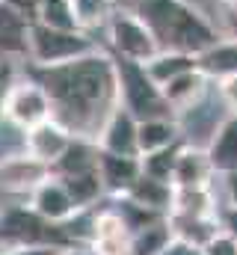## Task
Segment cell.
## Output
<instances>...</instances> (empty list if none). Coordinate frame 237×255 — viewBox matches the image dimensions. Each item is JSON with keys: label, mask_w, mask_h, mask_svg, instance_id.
Wrapping results in <instances>:
<instances>
[{"label": "cell", "mask_w": 237, "mask_h": 255, "mask_svg": "<svg viewBox=\"0 0 237 255\" xmlns=\"http://www.w3.org/2000/svg\"><path fill=\"white\" fill-rule=\"evenodd\" d=\"M160 89H163V95H166V101H169V107H172V113H175V119H178V116H184L187 110L199 107V104L211 95L214 80H211L208 74H202L199 68H193V71L181 74L175 80H169V83L160 86Z\"/></svg>", "instance_id": "obj_13"}, {"label": "cell", "mask_w": 237, "mask_h": 255, "mask_svg": "<svg viewBox=\"0 0 237 255\" xmlns=\"http://www.w3.org/2000/svg\"><path fill=\"white\" fill-rule=\"evenodd\" d=\"M54 255H89V250H77V247H65V250H57Z\"/></svg>", "instance_id": "obj_34"}, {"label": "cell", "mask_w": 237, "mask_h": 255, "mask_svg": "<svg viewBox=\"0 0 237 255\" xmlns=\"http://www.w3.org/2000/svg\"><path fill=\"white\" fill-rule=\"evenodd\" d=\"M98 142L95 139H83V136H74V142L68 145V151L62 154L54 166V175H80V172H92L98 169Z\"/></svg>", "instance_id": "obj_20"}, {"label": "cell", "mask_w": 237, "mask_h": 255, "mask_svg": "<svg viewBox=\"0 0 237 255\" xmlns=\"http://www.w3.org/2000/svg\"><path fill=\"white\" fill-rule=\"evenodd\" d=\"M116 60V77H118V104L130 110L136 119H157V116H175L160 83L148 74L145 63L133 60Z\"/></svg>", "instance_id": "obj_3"}, {"label": "cell", "mask_w": 237, "mask_h": 255, "mask_svg": "<svg viewBox=\"0 0 237 255\" xmlns=\"http://www.w3.org/2000/svg\"><path fill=\"white\" fill-rule=\"evenodd\" d=\"M139 154H151L160 148H172L184 142V130L175 116H157V119H139Z\"/></svg>", "instance_id": "obj_17"}, {"label": "cell", "mask_w": 237, "mask_h": 255, "mask_svg": "<svg viewBox=\"0 0 237 255\" xmlns=\"http://www.w3.org/2000/svg\"><path fill=\"white\" fill-rule=\"evenodd\" d=\"M0 60H3V57H0Z\"/></svg>", "instance_id": "obj_36"}, {"label": "cell", "mask_w": 237, "mask_h": 255, "mask_svg": "<svg viewBox=\"0 0 237 255\" xmlns=\"http://www.w3.org/2000/svg\"><path fill=\"white\" fill-rule=\"evenodd\" d=\"M181 145H184V142H178V145H172V148L151 151V154H139L142 172L151 175V178H160V181H172V172H175V160H178Z\"/></svg>", "instance_id": "obj_26"}, {"label": "cell", "mask_w": 237, "mask_h": 255, "mask_svg": "<svg viewBox=\"0 0 237 255\" xmlns=\"http://www.w3.org/2000/svg\"><path fill=\"white\" fill-rule=\"evenodd\" d=\"M24 42H27L24 60L30 65H62L101 48V42L83 30H54L39 21H30Z\"/></svg>", "instance_id": "obj_4"}, {"label": "cell", "mask_w": 237, "mask_h": 255, "mask_svg": "<svg viewBox=\"0 0 237 255\" xmlns=\"http://www.w3.org/2000/svg\"><path fill=\"white\" fill-rule=\"evenodd\" d=\"M74 3V15L83 33L95 36V33H107V24L118 9L116 0H71Z\"/></svg>", "instance_id": "obj_22"}, {"label": "cell", "mask_w": 237, "mask_h": 255, "mask_svg": "<svg viewBox=\"0 0 237 255\" xmlns=\"http://www.w3.org/2000/svg\"><path fill=\"white\" fill-rule=\"evenodd\" d=\"M3 3H9L12 9H18L27 21H36V9H39V0H3Z\"/></svg>", "instance_id": "obj_32"}, {"label": "cell", "mask_w": 237, "mask_h": 255, "mask_svg": "<svg viewBox=\"0 0 237 255\" xmlns=\"http://www.w3.org/2000/svg\"><path fill=\"white\" fill-rule=\"evenodd\" d=\"M217 175L237 172V113H226L205 142Z\"/></svg>", "instance_id": "obj_15"}, {"label": "cell", "mask_w": 237, "mask_h": 255, "mask_svg": "<svg viewBox=\"0 0 237 255\" xmlns=\"http://www.w3.org/2000/svg\"><path fill=\"white\" fill-rule=\"evenodd\" d=\"M127 199H133L136 205L148 208V211H157V214H169L172 211V199H175V184L172 181H160V178H151V175H139L133 181V187L124 193Z\"/></svg>", "instance_id": "obj_19"}, {"label": "cell", "mask_w": 237, "mask_h": 255, "mask_svg": "<svg viewBox=\"0 0 237 255\" xmlns=\"http://www.w3.org/2000/svg\"><path fill=\"white\" fill-rule=\"evenodd\" d=\"M199 71L208 74L214 83L237 74V36H223L211 48L199 54Z\"/></svg>", "instance_id": "obj_18"}, {"label": "cell", "mask_w": 237, "mask_h": 255, "mask_svg": "<svg viewBox=\"0 0 237 255\" xmlns=\"http://www.w3.org/2000/svg\"><path fill=\"white\" fill-rule=\"evenodd\" d=\"M48 175H54V169L48 163H42L39 157H33L30 151H18L0 160V193L12 196L18 202H27L30 193L36 190Z\"/></svg>", "instance_id": "obj_7"}, {"label": "cell", "mask_w": 237, "mask_h": 255, "mask_svg": "<svg viewBox=\"0 0 237 255\" xmlns=\"http://www.w3.org/2000/svg\"><path fill=\"white\" fill-rule=\"evenodd\" d=\"M118 6H127V3H130V0H116Z\"/></svg>", "instance_id": "obj_35"}, {"label": "cell", "mask_w": 237, "mask_h": 255, "mask_svg": "<svg viewBox=\"0 0 237 255\" xmlns=\"http://www.w3.org/2000/svg\"><path fill=\"white\" fill-rule=\"evenodd\" d=\"M136 133H139V119L118 104L116 110L110 113V119L104 122V128H101V133H98L95 142H98L101 151L136 154L139 157V139H136Z\"/></svg>", "instance_id": "obj_11"}, {"label": "cell", "mask_w": 237, "mask_h": 255, "mask_svg": "<svg viewBox=\"0 0 237 255\" xmlns=\"http://www.w3.org/2000/svg\"><path fill=\"white\" fill-rule=\"evenodd\" d=\"M27 27H30V21L18 12V9H12L9 3H3L0 0V33L3 36H27Z\"/></svg>", "instance_id": "obj_27"}, {"label": "cell", "mask_w": 237, "mask_h": 255, "mask_svg": "<svg viewBox=\"0 0 237 255\" xmlns=\"http://www.w3.org/2000/svg\"><path fill=\"white\" fill-rule=\"evenodd\" d=\"M130 3H133V0H130Z\"/></svg>", "instance_id": "obj_38"}, {"label": "cell", "mask_w": 237, "mask_h": 255, "mask_svg": "<svg viewBox=\"0 0 237 255\" xmlns=\"http://www.w3.org/2000/svg\"><path fill=\"white\" fill-rule=\"evenodd\" d=\"M130 238H133V232L127 229L124 217L110 202V205L98 208V214H95V235L89 244V255H130Z\"/></svg>", "instance_id": "obj_8"}, {"label": "cell", "mask_w": 237, "mask_h": 255, "mask_svg": "<svg viewBox=\"0 0 237 255\" xmlns=\"http://www.w3.org/2000/svg\"><path fill=\"white\" fill-rule=\"evenodd\" d=\"M226 3H229V0H226Z\"/></svg>", "instance_id": "obj_37"}, {"label": "cell", "mask_w": 237, "mask_h": 255, "mask_svg": "<svg viewBox=\"0 0 237 255\" xmlns=\"http://www.w3.org/2000/svg\"><path fill=\"white\" fill-rule=\"evenodd\" d=\"M223 223H226V229H229V232H235V235H237V208L223 205Z\"/></svg>", "instance_id": "obj_33"}, {"label": "cell", "mask_w": 237, "mask_h": 255, "mask_svg": "<svg viewBox=\"0 0 237 255\" xmlns=\"http://www.w3.org/2000/svg\"><path fill=\"white\" fill-rule=\"evenodd\" d=\"M127 6L151 27L160 51H187L199 57L223 39L217 24L190 0H133Z\"/></svg>", "instance_id": "obj_2"}, {"label": "cell", "mask_w": 237, "mask_h": 255, "mask_svg": "<svg viewBox=\"0 0 237 255\" xmlns=\"http://www.w3.org/2000/svg\"><path fill=\"white\" fill-rule=\"evenodd\" d=\"M160 255H202V250L193 247V244H187V241H181V238H175Z\"/></svg>", "instance_id": "obj_30"}, {"label": "cell", "mask_w": 237, "mask_h": 255, "mask_svg": "<svg viewBox=\"0 0 237 255\" xmlns=\"http://www.w3.org/2000/svg\"><path fill=\"white\" fill-rule=\"evenodd\" d=\"M169 226H172V235L193 244V247H205L211 244L223 229V214H169Z\"/></svg>", "instance_id": "obj_16"}, {"label": "cell", "mask_w": 237, "mask_h": 255, "mask_svg": "<svg viewBox=\"0 0 237 255\" xmlns=\"http://www.w3.org/2000/svg\"><path fill=\"white\" fill-rule=\"evenodd\" d=\"M27 205L39 214V217H45L48 223H65L68 217H74L80 208L74 205V199H71V193L68 187L62 184V178L59 175H48L36 190L30 193V199H27Z\"/></svg>", "instance_id": "obj_9"}, {"label": "cell", "mask_w": 237, "mask_h": 255, "mask_svg": "<svg viewBox=\"0 0 237 255\" xmlns=\"http://www.w3.org/2000/svg\"><path fill=\"white\" fill-rule=\"evenodd\" d=\"M214 86H217V98H220V104H223L229 113H237V74L226 77V80H217Z\"/></svg>", "instance_id": "obj_29"}, {"label": "cell", "mask_w": 237, "mask_h": 255, "mask_svg": "<svg viewBox=\"0 0 237 255\" xmlns=\"http://www.w3.org/2000/svg\"><path fill=\"white\" fill-rule=\"evenodd\" d=\"M202 255H237V235L223 229L211 244L202 247Z\"/></svg>", "instance_id": "obj_28"}, {"label": "cell", "mask_w": 237, "mask_h": 255, "mask_svg": "<svg viewBox=\"0 0 237 255\" xmlns=\"http://www.w3.org/2000/svg\"><path fill=\"white\" fill-rule=\"evenodd\" d=\"M175 241L172 235V226H169V217L139 229L133 238H130V255H160L169 244Z\"/></svg>", "instance_id": "obj_23"}, {"label": "cell", "mask_w": 237, "mask_h": 255, "mask_svg": "<svg viewBox=\"0 0 237 255\" xmlns=\"http://www.w3.org/2000/svg\"><path fill=\"white\" fill-rule=\"evenodd\" d=\"M3 119L12 122V125L30 130L39 122H48L54 119V101L48 95V89L24 68L21 77L12 83L9 95H6V104H3Z\"/></svg>", "instance_id": "obj_6"}, {"label": "cell", "mask_w": 237, "mask_h": 255, "mask_svg": "<svg viewBox=\"0 0 237 255\" xmlns=\"http://www.w3.org/2000/svg\"><path fill=\"white\" fill-rule=\"evenodd\" d=\"M220 181H223V190H226V205L229 208H237V172L220 175Z\"/></svg>", "instance_id": "obj_31"}, {"label": "cell", "mask_w": 237, "mask_h": 255, "mask_svg": "<svg viewBox=\"0 0 237 255\" xmlns=\"http://www.w3.org/2000/svg\"><path fill=\"white\" fill-rule=\"evenodd\" d=\"M98 172L104 181L107 196H124L133 187V181L142 175V160L136 154H113V151H101L98 154Z\"/></svg>", "instance_id": "obj_14"}, {"label": "cell", "mask_w": 237, "mask_h": 255, "mask_svg": "<svg viewBox=\"0 0 237 255\" xmlns=\"http://www.w3.org/2000/svg\"><path fill=\"white\" fill-rule=\"evenodd\" d=\"M145 68H148V74H151L160 86H166L169 80H175L181 74L199 68V57H196V54H187V51H160V54H154V57L145 63Z\"/></svg>", "instance_id": "obj_21"}, {"label": "cell", "mask_w": 237, "mask_h": 255, "mask_svg": "<svg viewBox=\"0 0 237 255\" xmlns=\"http://www.w3.org/2000/svg\"><path fill=\"white\" fill-rule=\"evenodd\" d=\"M107 42L104 48L121 57V60H133V63H148L154 54H160V42L154 39L151 27L130 9V6H118L107 24Z\"/></svg>", "instance_id": "obj_5"}, {"label": "cell", "mask_w": 237, "mask_h": 255, "mask_svg": "<svg viewBox=\"0 0 237 255\" xmlns=\"http://www.w3.org/2000/svg\"><path fill=\"white\" fill-rule=\"evenodd\" d=\"M74 142V133L68 128L57 122V119H48V122H39L27 130V151L33 157H39L42 163H48L51 169L57 166V160L68 151V145Z\"/></svg>", "instance_id": "obj_12"}, {"label": "cell", "mask_w": 237, "mask_h": 255, "mask_svg": "<svg viewBox=\"0 0 237 255\" xmlns=\"http://www.w3.org/2000/svg\"><path fill=\"white\" fill-rule=\"evenodd\" d=\"M24 68L48 89L57 122L74 136L98 139L104 122L118 107L116 60L104 45L62 65H30L24 60Z\"/></svg>", "instance_id": "obj_1"}, {"label": "cell", "mask_w": 237, "mask_h": 255, "mask_svg": "<svg viewBox=\"0 0 237 255\" xmlns=\"http://www.w3.org/2000/svg\"><path fill=\"white\" fill-rule=\"evenodd\" d=\"M36 21L45 27H54V30H80L71 0H39Z\"/></svg>", "instance_id": "obj_25"}, {"label": "cell", "mask_w": 237, "mask_h": 255, "mask_svg": "<svg viewBox=\"0 0 237 255\" xmlns=\"http://www.w3.org/2000/svg\"><path fill=\"white\" fill-rule=\"evenodd\" d=\"M220 175L211 163V154L205 145H196V142H187L181 145L175 160V172H172V184L175 187H208L214 184Z\"/></svg>", "instance_id": "obj_10"}, {"label": "cell", "mask_w": 237, "mask_h": 255, "mask_svg": "<svg viewBox=\"0 0 237 255\" xmlns=\"http://www.w3.org/2000/svg\"><path fill=\"white\" fill-rule=\"evenodd\" d=\"M62 184L68 187L71 199L77 208H95L107 193H104V181H101V172L92 169V172H80V175H59Z\"/></svg>", "instance_id": "obj_24"}]
</instances>
